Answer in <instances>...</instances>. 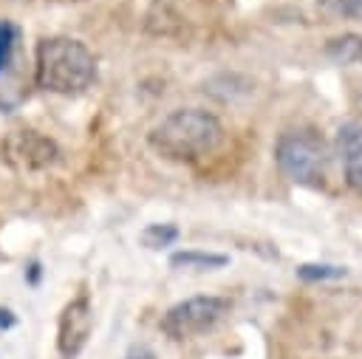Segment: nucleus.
Returning a JSON list of instances; mask_svg holds the SVG:
<instances>
[{
	"label": "nucleus",
	"instance_id": "1",
	"mask_svg": "<svg viewBox=\"0 0 362 359\" xmlns=\"http://www.w3.org/2000/svg\"><path fill=\"white\" fill-rule=\"evenodd\" d=\"M223 141V124L215 113L201 107H178L167 113L150 133L147 144L167 161L192 164L218 150Z\"/></svg>",
	"mask_w": 362,
	"mask_h": 359
},
{
	"label": "nucleus",
	"instance_id": "2",
	"mask_svg": "<svg viewBox=\"0 0 362 359\" xmlns=\"http://www.w3.org/2000/svg\"><path fill=\"white\" fill-rule=\"evenodd\" d=\"M96 79L93 51L74 37H45L34 51V82L37 88L59 96L82 93Z\"/></svg>",
	"mask_w": 362,
	"mask_h": 359
},
{
	"label": "nucleus",
	"instance_id": "3",
	"mask_svg": "<svg viewBox=\"0 0 362 359\" xmlns=\"http://www.w3.org/2000/svg\"><path fill=\"white\" fill-rule=\"evenodd\" d=\"M274 164L288 181L300 187H322L328 167V147L322 136L311 127L286 130L274 144Z\"/></svg>",
	"mask_w": 362,
	"mask_h": 359
},
{
	"label": "nucleus",
	"instance_id": "4",
	"mask_svg": "<svg viewBox=\"0 0 362 359\" xmlns=\"http://www.w3.org/2000/svg\"><path fill=\"white\" fill-rule=\"evenodd\" d=\"M229 311V300L218 294H198L189 300H181L170 305L161 317V331L170 339H189L204 331H209L223 314Z\"/></svg>",
	"mask_w": 362,
	"mask_h": 359
},
{
	"label": "nucleus",
	"instance_id": "5",
	"mask_svg": "<svg viewBox=\"0 0 362 359\" xmlns=\"http://www.w3.org/2000/svg\"><path fill=\"white\" fill-rule=\"evenodd\" d=\"M93 331V308L88 294L74 297L62 314H59V325H57V351L62 359H76L82 353V348L88 345V336Z\"/></svg>",
	"mask_w": 362,
	"mask_h": 359
},
{
	"label": "nucleus",
	"instance_id": "6",
	"mask_svg": "<svg viewBox=\"0 0 362 359\" xmlns=\"http://www.w3.org/2000/svg\"><path fill=\"white\" fill-rule=\"evenodd\" d=\"M57 144L37 130H11L3 141V158L17 170H45L57 161Z\"/></svg>",
	"mask_w": 362,
	"mask_h": 359
},
{
	"label": "nucleus",
	"instance_id": "7",
	"mask_svg": "<svg viewBox=\"0 0 362 359\" xmlns=\"http://www.w3.org/2000/svg\"><path fill=\"white\" fill-rule=\"evenodd\" d=\"M337 150L345 172V184L362 192V122H345L337 130Z\"/></svg>",
	"mask_w": 362,
	"mask_h": 359
},
{
	"label": "nucleus",
	"instance_id": "8",
	"mask_svg": "<svg viewBox=\"0 0 362 359\" xmlns=\"http://www.w3.org/2000/svg\"><path fill=\"white\" fill-rule=\"evenodd\" d=\"M322 54L334 62V65H362V34H339L331 37L322 48Z\"/></svg>",
	"mask_w": 362,
	"mask_h": 359
},
{
	"label": "nucleus",
	"instance_id": "9",
	"mask_svg": "<svg viewBox=\"0 0 362 359\" xmlns=\"http://www.w3.org/2000/svg\"><path fill=\"white\" fill-rule=\"evenodd\" d=\"M229 257L226 254H218V252H201V249H181L170 257V266L175 269H221L226 266Z\"/></svg>",
	"mask_w": 362,
	"mask_h": 359
},
{
	"label": "nucleus",
	"instance_id": "10",
	"mask_svg": "<svg viewBox=\"0 0 362 359\" xmlns=\"http://www.w3.org/2000/svg\"><path fill=\"white\" fill-rule=\"evenodd\" d=\"M181 237V229L175 223H150L141 229V243L147 249H167Z\"/></svg>",
	"mask_w": 362,
	"mask_h": 359
},
{
	"label": "nucleus",
	"instance_id": "11",
	"mask_svg": "<svg viewBox=\"0 0 362 359\" xmlns=\"http://www.w3.org/2000/svg\"><path fill=\"white\" fill-rule=\"evenodd\" d=\"M297 277L305 283H317V280H337L345 277L342 266H331V263H303L297 266Z\"/></svg>",
	"mask_w": 362,
	"mask_h": 359
},
{
	"label": "nucleus",
	"instance_id": "12",
	"mask_svg": "<svg viewBox=\"0 0 362 359\" xmlns=\"http://www.w3.org/2000/svg\"><path fill=\"white\" fill-rule=\"evenodd\" d=\"M317 6L331 17L362 20V0H317Z\"/></svg>",
	"mask_w": 362,
	"mask_h": 359
},
{
	"label": "nucleus",
	"instance_id": "13",
	"mask_svg": "<svg viewBox=\"0 0 362 359\" xmlns=\"http://www.w3.org/2000/svg\"><path fill=\"white\" fill-rule=\"evenodd\" d=\"M11 45H14V25H11L8 20H0V71H3L6 62H8Z\"/></svg>",
	"mask_w": 362,
	"mask_h": 359
},
{
	"label": "nucleus",
	"instance_id": "14",
	"mask_svg": "<svg viewBox=\"0 0 362 359\" xmlns=\"http://www.w3.org/2000/svg\"><path fill=\"white\" fill-rule=\"evenodd\" d=\"M130 359H153V356H147V353H141V356H130Z\"/></svg>",
	"mask_w": 362,
	"mask_h": 359
}]
</instances>
